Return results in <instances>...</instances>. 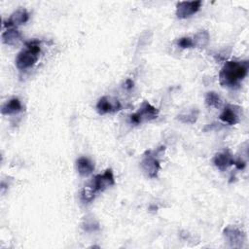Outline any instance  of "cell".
Here are the masks:
<instances>
[{"instance_id": "cell-16", "label": "cell", "mask_w": 249, "mask_h": 249, "mask_svg": "<svg viewBox=\"0 0 249 249\" xmlns=\"http://www.w3.org/2000/svg\"><path fill=\"white\" fill-rule=\"evenodd\" d=\"M198 117V110L193 109L187 114H180L178 116V120L184 124H194Z\"/></svg>"}, {"instance_id": "cell-2", "label": "cell", "mask_w": 249, "mask_h": 249, "mask_svg": "<svg viewBox=\"0 0 249 249\" xmlns=\"http://www.w3.org/2000/svg\"><path fill=\"white\" fill-rule=\"evenodd\" d=\"M25 50L20 51L16 57V66L19 70L31 68L37 62L41 52L40 42L38 40L25 42Z\"/></svg>"}, {"instance_id": "cell-6", "label": "cell", "mask_w": 249, "mask_h": 249, "mask_svg": "<svg viewBox=\"0 0 249 249\" xmlns=\"http://www.w3.org/2000/svg\"><path fill=\"white\" fill-rule=\"evenodd\" d=\"M201 7V1H182L176 6L178 18H187L195 15Z\"/></svg>"}, {"instance_id": "cell-7", "label": "cell", "mask_w": 249, "mask_h": 249, "mask_svg": "<svg viewBox=\"0 0 249 249\" xmlns=\"http://www.w3.org/2000/svg\"><path fill=\"white\" fill-rule=\"evenodd\" d=\"M224 235L232 247H241L245 240L244 232L234 226H228L224 230Z\"/></svg>"}, {"instance_id": "cell-19", "label": "cell", "mask_w": 249, "mask_h": 249, "mask_svg": "<svg viewBox=\"0 0 249 249\" xmlns=\"http://www.w3.org/2000/svg\"><path fill=\"white\" fill-rule=\"evenodd\" d=\"M124 86H125V89H131L133 88V82H132L131 80H126V81H125Z\"/></svg>"}, {"instance_id": "cell-1", "label": "cell", "mask_w": 249, "mask_h": 249, "mask_svg": "<svg viewBox=\"0 0 249 249\" xmlns=\"http://www.w3.org/2000/svg\"><path fill=\"white\" fill-rule=\"evenodd\" d=\"M249 62L247 60L227 61L219 73V81L223 87L235 89L247 76Z\"/></svg>"}, {"instance_id": "cell-17", "label": "cell", "mask_w": 249, "mask_h": 249, "mask_svg": "<svg viewBox=\"0 0 249 249\" xmlns=\"http://www.w3.org/2000/svg\"><path fill=\"white\" fill-rule=\"evenodd\" d=\"M205 102L209 107L218 108L220 107L222 100H221V97L215 91H209L205 96Z\"/></svg>"}, {"instance_id": "cell-14", "label": "cell", "mask_w": 249, "mask_h": 249, "mask_svg": "<svg viewBox=\"0 0 249 249\" xmlns=\"http://www.w3.org/2000/svg\"><path fill=\"white\" fill-rule=\"evenodd\" d=\"M21 110H22V106H21L19 99L12 98L2 106L1 113L3 115H13V114L20 112Z\"/></svg>"}, {"instance_id": "cell-10", "label": "cell", "mask_w": 249, "mask_h": 249, "mask_svg": "<svg viewBox=\"0 0 249 249\" xmlns=\"http://www.w3.org/2000/svg\"><path fill=\"white\" fill-rule=\"evenodd\" d=\"M122 106L120 104V102L118 100H116L114 103L110 101V99L107 96H103L101 97L97 104H96V109L97 112L100 115H104L107 113H112V112H116L121 110Z\"/></svg>"}, {"instance_id": "cell-13", "label": "cell", "mask_w": 249, "mask_h": 249, "mask_svg": "<svg viewBox=\"0 0 249 249\" xmlns=\"http://www.w3.org/2000/svg\"><path fill=\"white\" fill-rule=\"evenodd\" d=\"M220 120L231 125V124H236L239 122V117L235 109H233V106L229 105L220 114Z\"/></svg>"}, {"instance_id": "cell-12", "label": "cell", "mask_w": 249, "mask_h": 249, "mask_svg": "<svg viewBox=\"0 0 249 249\" xmlns=\"http://www.w3.org/2000/svg\"><path fill=\"white\" fill-rule=\"evenodd\" d=\"M2 41L4 44L9 45V46H15L18 45L20 40V34L19 32L15 28V27H10L7 28L3 33H2Z\"/></svg>"}, {"instance_id": "cell-8", "label": "cell", "mask_w": 249, "mask_h": 249, "mask_svg": "<svg viewBox=\"0 0 249 249\" xmlns=\"http://www.w3.org/2000/svg\"><path fill=\"white\" fill-rule=\"evenodd\" d=\"M28 19H29L28 12L25 9L21 8V9H18L16 12H14L7 20H4L3 25L8 28H10V27L16 28L17 26L27 22Z\"/></svg>"}, {"instance_id": "cell-15", "label": "cell", "mask_w": 249, "mask_h": 249, "mask_svg": "<svg viewBox=\"0 0 249 249\" xmlns=\"http://www.w3.org/2000/svg\"><path fill=\"white\" fill-rule=\"evenodd\" d=\"M208 41H209V34L206 30H201L197 32L193 38L194 47H197V48H204L208 44Z\"/></svg>"}, {"instance_id": "cell-9", "label": "cell", "mask_w": 249, "mask_h": 249, "mask_svg": "<svg viewBox=\"0 0 249 249\" xmlns=\"http://www.w3.org/2000/svg\"><path fill=\"white\" fill-rule=\"evenodd\" d=\"M234 159L232 158L231 152L229 150H224L218 152L213 158L214 165L221 171L226 170L228 167L233 164Z\"/></svg>"}, {"instance_id": "cell-5", "label": "cell", "mask_w": 249, "mask_h": 249, "mask_svg": "<svg viewBox=\"0 0 249 249\" xmlns=\"http://www.w3.org/2000/svg\"><path fill=\"white\" fill-rule=\"evenodd\" d=\"M155 156L156 155L152 154L151 151H148L143 156V159L140 161V166L142 170L149 178H156L160 168V160Z\"/></svg>"}, {"instance_id": "cell-18", "label": "cell", "mask_w": 249, "mask_h": 249, "mask_svg": "<svg viewBox=\"0 0 249 249\" xmlns=\"http://www.w3.org/2000/svg\"><path fill=\"white\" fill-rule=\"evenodd\" d=\"M177 45L182 48V49H189V48H194V42L193 38L191 37H182L178 40Z\"/></svg>"}, {"instance_id": "cell-3", "label": "cell", "mask_w": 249, "mask_h": 249, "mask_svg": "<svg viewBox=\"0 0 249 249\" xmlns=\"http://www.w3.org/2000/svg\"><path fill=\"white\" fill-rule=\"evenodd\" d=\"M115 185V178L111 168H107L102 174H97L88 186L94 194L103 192L107 188Z\"/></svg>"}, {"instance_id": "cell-4", "label": "cell", "mask_w": 249, "mask_h": 249, "mask_svg": "<svg viewBox=\"0 0 249 249\" xmlns=\"http://www.w3.org/2000/svg\"><path fill=\"white\" fill-rule=\"evenodd\" d=\"M159 116V110L150 104L148 101H144L140 109L130 115V123L134 124H139L143 120H155Z\"/></svg>"}, {"instance_id": "cell-11", "label": "cell", "mask_w": 249, "mask_h": 249, "mask_svg": "<svg viewBox=\"0 0 249 249\" xmlns=\"http://www.w3.org/2000/svg\"><path fill=\"white\" fill-rule=\"evenodd\" d=\"M76 169L81 176H89L94 170L93 163L86 157H81L76 160Z\"/></svg>"}]
</instances>
